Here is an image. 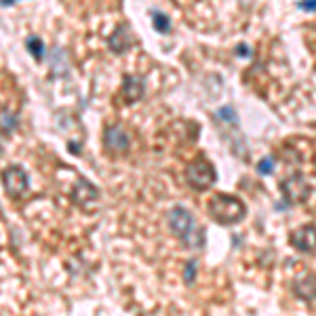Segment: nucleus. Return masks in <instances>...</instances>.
I'll return each mask as SVG.
<instances>
[{
	"label": "nucleus",
	"mask_w": 316,
	"mask_h": 316,
	"mask_svg": "<svg viewBox=\"0 0 316 316\" xmlns=\"http://www.w3.org/2000/svg\"><path fill=\"white\" fill-rule=\"evenodd\" d=\"M169 228L175 236L186 244L190 249H200L202 242H205V234H202V228L198 226V221L194 219V215L183 209V207H173L167 215Z\"/></svg>",
	"instance_id": "obj_1"
},
{
	"label": "nucleus",
	"mask_w": 316,
	"mask_h": 316,
	"mask_svg": "<svg viewBox=\"0 0 316 316\" xmlns=\"http://www.w3.org/2000/svg\"><path fill=\"white\" fill-rule=\"evenodd\" d=\"M209 213L217 223H221V226H232V223L242 221L247 211H244L242 200H238L236 196L215 194L209 200Z\"/></svg>",
	"instance_id": "obj_2"
},
{
	"label": "nucleus",
	"mask_w": 316,
	"mask_h": 316,
	"mask_svg": "<svg viewBox=\"0 0 316 316\" xmlns=\"http://www.w3.org/2000/svg\"><path fill=\"white\" fill-rule=\"evenodd\" d=\"M0 179H3V188L7 192L9 198H22L26 196V192L30 190V177L24 167L19 165H11L0 173Z\"/></svg>",
	"instance_id": "obj_3"
},
{
	"label": "nucleus",
	"mask_w": 316,
	"mask_h": 316,
	"mask_svg": "<svg viewBox=\"0 0 316 316\" xmlns=\"http://www.w3.org/2000/svg\"><path fill=\"white\" fill-rule=\"evenodd\" d=\"M186 181L194 190H207L215 181V169L207 158H196L186 167Z\"/></svg>",
	"instance_id": "obj_4"
},
{
	"label": "nucleus",
	"mask_w": 316,
	"mask_h": 316,
	"mask_svg": "<svg viewBox=\"0 0 316 316\" xmlns=\"http://www.w3.org/2000/svg\"><path fill=\"white\" fill-rule=\"evenodd\" d=\"M104 146H106V150L110 152V154H122V152L129 150L131 137L122 127L112 125L104 131Z\"/></svg>",
	"instance_id": "obj_5"
},
{
	"label": "nucleus",
	"mask_w": 316,
	"mask_h": 316,
	"mask_svg": "<svg viewBox=\"0 0 316 316\" xmlns=\"http://www.w3.org/2000/svg\"><path fill=\"white\" fill-rule=\"evenodd\" d=\"M291 242L295 244V249H299L303 253H314L316 251V228L308 226V228L297 230L291 236Z\"/></svg>",
	"instance_id": "obj_6"
},
{
	"label": "nucleus",
	"mask_w": 316,
	"mask_h": 316,
	"mask_svg": "<svg viewBox=\"0 0 316 316\" xmlns=\"http://www.w3.org/2000/svg\"><path fill=\"white\" fill-rule=\"evenodd\" d=\"M282 190L284 194H287L291 200H299L308 194V186H305V181L301 177H291L282 183Z\"/></svg>",
	"instance_id": "obj_7"
},
{
	"label": "nucleus",
	"mask_w": 316,
	"mask_h": 316,
	"mask_svg": "<svg viewBox=\"0 0 316 316\" xmlns=\"http://www.w3.org/2000/svg\"><path fill=\"white\" fill-rule=\"evenodd\" d=\"M131 47V34H129V28L127 26H122L118 28L114 36L110 38V49L112 51H116V53H122V51H127Z\"/></svg>",
	"instance_id": "obj_8"
},
{
	"label": "nucleus",
	"mask_w": 316,
	"mask_h": 316,
	"mask_svg": "<svg viewBox=\"0 0 316 316\" xmlns=\"http://www.w3.org/2000/svg\"><path fill=\"white\" fill-rule=\"evenodd\" d=\"M122 91L127 93V99L129 101H135L144 95V85L137 76H125V83H122Z\"/></svg>",
	"instance_id": "obj_9"
},
{
	"label": "nucleus",
	"mask_w": 316,
	"mask_h": 316,
	"mask_svg": "<svg viewBox=\"0 0 316 316\" xmlns=\"http://www.w3.org/2000/svg\"><path fill=\"white\" fill-rule=\"evenodd\" d=\"M26 47H28V51H30V53H32V57H34L36 61H40V59H43V53H45V45H43V40H40L38 36L28 38Z\"/></svg>",
	"instance_id": "obj_10"
},
{
	"label": "nucleus",
	"mask_w": 316,
	"mask_h": 316,
	"mask_svg": "<svg viewBox=\"0 0 316 316\" xmlns=\"http://www.w3.org/2000/svg\"><path fill=\"white\" fill-rule=\"evenodd\" d=\"M152 22H154V28L158 30L160 34H167L169 30H171L169 17H167V15H162V13H158V11H154V13H152Z\"/></svg>",
	"instance_id": "obj_11"
},
{
	"label": "nucleus",
	"mask_w": 316,
	"mask_h": 316,
	"mask_svg": "<svg viewBox=\"0 0 316 316\" xmlns=\"http://www.w3.org/2000/svg\"><path fill=\"white\" fill-rule=\"evenodd\" d=\"M257 171L261 173V175H270V173L274 171V162L272 158H261L259 165H257Z\"/></svg>",
	"instance_id": "obj_12"
},
{
	"label": "nucleus",
	"mask_w": 316,
	"mask_h": 316,
	"mask_svg": "<svg viewBox=\"0 0 316 316\" xmlns=\"http://www.w3.org/2000/svg\"><path fill=\"white\" fill-rule=\"evenodd\" d=\"M299 9L301 11H316V0H301L299 3Z\"/></svg>",
	"instance_id": "obj_13"
},
{
	"label": "nucleus",
	"mask_w": 316,
	"mask_h": 316,
	"mask_svg": "<svg viewBox=\"0 0 316 316\" xmlns=\"http://www.w3.org/2000/svg\"><path fill=\"white\" fill-rule=\"evenodd\" d=\"M217 116L219 118H226V120H236V116H234V110H230V108H221L217 112Z\"/></svg>",
	"instance_id": "obj_14"
},
{
	"label": "nucleus",
	"mask_w": 316,
	"mask_h": 316,
	"mask_svg": "<svg viewBox=\"0 0 316 316\" xmlns=\"http://www.w3.org/2000/svg\"><path fill=\"white\" fill-rule=\"evenodd\" d=\"M194 270H196V261H190L188 263V270H186V280L188 282L194 280Z\"/></svg>",
	"instance_id": "obj_15"
},
{
	"label": "nucleus",
	"mask_w": 316,
	"mask_h": 316,
	"mask_svg": "<svg viewBox=\"0 0 316 316\" xmlns=\"http://www.w3.org/2000/svg\"><path fill=\"white\" fill-rule=\"evenodd\" d=\"M238 53H240V55H247L249 51H247V47H238Z\"/></svg>",
	"instance_id": "obj_16"
},
{
	"label": "nucleus",
	"mask_w": 316,
	"mask_h": 316,
	"mask_svg": "<svg viewBox=\"0 0 316 316\" xmlns=\"http://www.w3.org/2000/svg\"><path fill=\"white\" fill-rule=\"evenodd\" d=\"M11 3H15V0H3V5H11Z\"/></svg>",
	"instance_id": "obj_17"
}]
</instances>
